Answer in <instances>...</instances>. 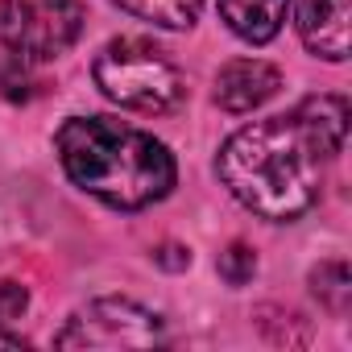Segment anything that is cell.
Returning a JSON list of instances; mask_svg holds the SVG:
<instances>
[{"mask_svg":"<svg viewBox=\"0 0 352 352\" xmlns=\"http://www.w3.org/2000/svg\"><path fill=\"white\" fill-rule=\"evenodd\" d=\"M327 157L331 153L319 137L290 112L236 129L224 141L216 170L236 204L265 220L290 224L319 204Z\"/></svg>","mask_w":352,"mask_h":352,"instance_id":"1","label":"cell"},{"mask_svg":"<svg viewBox=\"0 0 352 352\" xmlns=\"http://www.w3.org/2000/svg\"><path fill=\"white\" fill-rule=\"evenodd\" d=\"M67 179L108 208L141 212L170 195L179 166L174 153L145 129L112 116H71L54 137Z\"/></svg>","mask_w":352,"mask_h":352,"instance_id":"2","label":"cell"},{"mask_svg":"<svg viewBox=\"0 0 352 352\" xmlns=\"http://www.w3.org/2000/svg\"><path fill=\"white\" fill-rule=\"evenodd\" d=\"M96 87L133 112L157 116V112H174L187 100V83L153 42L145 38H112L100 54H96Z\"/></svg>","mask_w":352,"mask_h":352,"instance_id":"3","label":"cell"},{"mask_svg":"<svg viewBox=\"0 0 352 352\" xmlns=\"http://www.w3.org/2000/svg\"><path fill=\"white\" fill-rule=\"evenodd\" d=\"M83 34V0H9L0 13V38L25 63L67 54Z\"/></svg>","mask_w":352,"mask_h":352,"instance_id":"4","label":"cell"},{"mask_svg":"<svg viewBox=\"0 0 352 352\" xmlns=\"http://www.w3.org/2000/svg\"><path fill=\"white\" fill-rule=\"evenodd\" d=\"M166 340V323L157 311L133 298H96L79 307L67 327L54 336L58 348H157Z\"/></svg>","mask_w":352,"mask_h":352,"instance_id":"5","label":"cell"},{"mask_svg":"<svg viewBox=\"0 0 352 352\" xmlns=\"http://www.w3.org/2000/svg\"><path fill=\"white\" fill-rule=\"evenodd\" d=\"M278 87H282L278 67L261 58H236L216 75V104L232 116H245V112H257L270 96H278Z\"/></svg>","mask_w":352,"mask_h":352,"instance_id":"6","label":"cell"},{"mask_svg":"<svg viewBox=\"0 0 352 352\" xmlns=\"http://www.w3.org/2000/svg\"><path fill=\"white\" fill-rule=\"evenodd\" d=\"M302 46L327 63L348 58V0H302L298 9Z\"/></svg>","mask_w":352,"mask_h":352,"instance_id":"7","label":"cell"},{"mask_svg":"<svg viewBox=\"0 0 352 352\" xmlns=\"http://www.w3.org/2000/svg\"><path fill=\"white\" fill-rule=\"evenodd\" d=\"M216 9L236 38L265 46L282 34V25L290 17V0H216Z\"/></svg>","mask_w":352,"mask_h":352,"instance_id":"8","label":"cell"},{"mask_svg":"<svg viewBox=\"0 0 352 352\" xmlns=\"http://www.w3.org/2000/svg\"><path fill=\"white\" fill-rule=\"evenodd\" d=\"M294 116L319 137V145L336 157L344 149V137H348V100L340 96H311L294 108Z\"/></svg>","mask_w":352,"mask_h":352,"instance_id":"9","label":"cell"},{"mask_svg":"<svg viewBox=\"0 0 352 352\" xmlns=\"http://www.w3.org/2000/svg\"><path fill=\"white\" fill-rule=\"evenodd\" d=\"M116 5L157 30H191L199 21L204 0H116Z\"/></svg>","mask_w":352,"mask_h":352,"instance_id":"10","label":"cell"},{"mask_svg":"<svg viewBox=\"0 0 352 352\" xmlns=\"http://www.w3.org/2000/svg\"><path fill=\"white\" fill-rule=\"evenodd\" d=\"M311 294L319 298L323 311L348 315V307H352V274H348V265H344V261H323V265H315V270H311Z\"/></svg>","mask_w":352,"mask_h":352,"instance_id":"11","label":"cell"},{"mask_svg":"<svg viewBox=\"0 0 352 352\" xmlns=\"http://www.w3.org/2000/svg\"><path fill=\"white\" fill-rule=\"evenodd\" d=\"M34 87V63H25L21 54H13L9 46L0 50V91L9 100H25Z\"/></svg>","mask_w":352,"mask_h":352,"instance_id":"12","label":"cell"},{"mask_svg":"<svg viewBox=\"0 0 352 352\" xmlns=\"http://www.w3.org/2000/svg\"><path fill=\"white\" fill-rule=\"evenodd\" d=\"M220 278L228 282V286H245V282H253V274H257V253L245 245V241H232L224 253H220Z\"/></svg>","mask_w":352,"mask_h":352,"instance_id":"13","label":"cell"},{"mask_svg":"<svg viewBox=\"0 0 352 352\" xmlns=\"http://www.w3.org/2000/svg\"><path fill=\"white\" fill-rule=\"evenodd\" d=\"M25 307H30L25 286H17V282H9V278H0V327L17 323V319L25 315Z\"/></svg>","mask_w":352,"mask_h":352,"instance_id":"14","label":"cell"},{"mask_svg":"<svg viewBox=\"0 0 352 352\" xmlns=\"http://www.w3.org/2000/svg\"><path fill=\"white\" fill-rule=\"evenodd\" d=\"M153 261L166 265V270H187L191 265V253L183 245H162V249H153Z\"/></svg>","mask_w":352,"mask_h":352,"instance_id":"15","label":"cell"},{"mask_svg":"<svg viewBox=\"0 0 352 352\" xmlns=\"http://www.w3.org/2000/svg\"><path fill=\"white\" fill-rule=\"evenodd\" d=\"M0 348H25L21 336H9V331H0Z\"/></svg>","mask_w":352,"mask_h":352,"instance_id":"16","label":"cell"},{"mask_svg":"<svg viewBox=\"0 0 352 352\" xmlns=\"http://www.w3.org/2000/svg\"><path fill=\"white\" fill-rule=\"evenodd\" d=\"M5 5H9V0H0V13H5Z\"/></svg>","mask_w":352,"mask_h":352,"instance_id":"17","label":"cell"}]
</instances>
